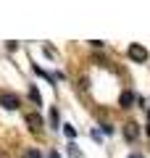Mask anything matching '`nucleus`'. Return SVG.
Here are the masks:
<instances>
[{"instance_id":"nucleus-1","label":"nucleus","mask_w":150,"mask_h":158,"mask_svg":"<svg viewBox=\"0 0 150 158\" xmlns=\"http://www.w3.org/2000/svg\"><path fill=\"white\" fill-rule=\"evenodd\" d=\"M127 56L132 58L134 63H145V61H148V50H145V48L140 45V42H132V45H129V50H127Z\"/></svg>"},{"instance_id":"nucleus-2","label":"nucleus","mask_w":150,"mask_h":158,"mask_svg":"<svg viewBox=\"0 0 150 158\" xmlns=\"http://www.w3.org/2000/svg\"><path fill=\"white\" fill-rule=\"evenodd\" d=\"M0 106L8 108V111L19 108V95H16V92H3V95H0Z\"/></svg>"},{"instance_id":"nucleus-3","label":"nucleus","mask_w":150,"mask_h":158,"mask_svg":"<svg viewBox=\"0 0 150 158\" xmlns=\"http://www.w3.org/2000/svg\"><path fill=\"white\" fill-rule=\"evenodd\" d=\"M124 137H127L129 142H134L140 137V124L137 121H127V124H124Z\"/></svg>"},{"instance_id":"nucleus-4","label":"nucleus","mask_w":150,"mask_h":158,"mask_svg":"<svg viewBox=\"0 0 150 158\" xmlns=\"http://www.w3.org/2000/svg\"><path fill=\"white\" fill-rule=\"evenodd\" d=\"M27 124H29V129H32V132H40V129H42V118H40V113H29V116H27Z\"/></svg>"},{"instance_id":"nucleus-5","label":"nucleus","mask_w":150,"mask_h":158,"mask_svg":"<svg viewBox=\"0 0 150 158\" xmlns=\"http://www.w3.org/2000/svg\"><path fill=\"white\" fill-rule=\"evenodd\" d=\"M132 103H134V92H121V108H132Z\"/></svg>"},{"instance_id":"nucleus-6","label":"nucleus","mask_w":150,"mask_h":158,"mask_svg":"<svg viewBox=\"0 0 150 158\" xmlns=\"http://www.w3.org/2000/svg\"><path fill=\"white\" fill-rule=\"evenodd\" d=\"M21 158H42V153L37 150V148H29V150H24V156Z\"/></svg>"},{"instance_id":"nucleus-7","label":"nucleus","mask_w":150,"mask_h":158,"mask_svg":"<svg viewBox=\"0 0 150 158\" xmlns=\"http://www.w3.org/2000/svg\"><path fill=\"white\" fill-rule=\"evenodd\" d=\"M58 121H61V118H58V108H53V111H50V124L58 129Z\"/></svg>"},{"instance_id":"nucleus-8","label":"nucleus","mask_w":150,"mask_h":158,"mask_svg":"<svg viewBox=\"0 0 150 158\" xmlns=\"http://www.w3.org/2000/svg\"><path fill=\"white\" fill-rule=\"evenodd\" d=\"M69 156L71 158H82V150H79L77 145H69Z\"/></svg>"},{"instance_id":"nucleus-9","label":"nucleus","mask_w":150,"mask_h":158,"mask_svg":"<svg viewBox=\"0 0 150 158\" xmlns=\"http://www.w3.org/2000/svg\"><path fill=\"white\" fill-rule=\"evenodd\" d=\"M29 98H32V100L37 103V106H40V103H42V98H40V92L34 90V87H32V90H29Z\"/></svg>"},{"instance_id":"nucleus-10","label":"nucleus","mask_w":150,"mask_h":158,"mask_svg":"<svg viewBox=\"0 0 150 158\" xmlns=\"http://www.w3.org/2000/svg\"><path fill=\"white\" fill-rule=\"evenodd\" d=\"M63 135H66V137H74V135H77V129H74V127H63Z\"/></svg>"},{"instance_id":"nucleus-11","label":"nucleus","mask_w":150,"mask_h":158,"mask_svg":"<svg viewBox=\"0 0 150 158\" xmlns=\"http://www.w3.org/2000/svg\"><path fill=\"white\" fill-rule=\"evenodd\" d=\"M48 158H61V156H58V150H53V153H50Z\"/></svg>"},{"instance_id":"nucleus-12","label":"nucleus","mask_w":150,"mask_h":158,"mask_svg":"<svg viewBox=\"0 0 150 158\" xmlns=\"http://www.w3.org/2000/svg\"><path fill=\"white\" fill-rule=\"evenodd\" d=\"M129 158H145V156H140V153H132V156H129Z\"/></svg>"}]
</instances>
